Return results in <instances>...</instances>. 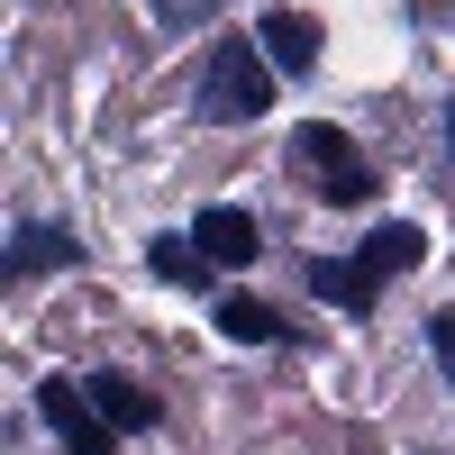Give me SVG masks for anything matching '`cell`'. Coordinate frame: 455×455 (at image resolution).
<instances>
[{"label":"cell","mask_w":455,"mask_h":455,"mask_svg":"<svg viewBox=\"0 0 455 455\" xmlns=\"http://www.w3.org/2000/svg\"><path fill=\"white\" fill-rule=\"evenodd\" d=\"M219 328L237 337V347H274V337H283V310H264V300H219Z\"/></svg>","instance_id":"9c48e42d"},{"label":"cell","mask_w":455,"mask_h":455,"mask_svg":"<svg viewBox=\"0 0 455 455\" xmlns=\"http://www.w3.org/2000/svg\"><path fill=\"white\" fill-rule=\"evenodd\" d=\"M255 36H264V55H274L283 73H310V64H319V28L300 19V10H274V19H264Z\"/></svg>","instance_id":"8992f818"},{"label":"cell","mask_w":455,"mask_h":455,"mask_svg":"<svg viewBox=\"0 0 455 455\" xmlns=\"http://www.w3.org/2000/svg\"><path fill=\"white\" fill-rule=\"evenodd\" d=\"M291 146H300V173H310L328 201H347V210L373 201V164L355 156V137H337V128H300Z\"/></svg>","instance_id":"3957f363"},{"label":"cell","mask_w":455,"mask_h":455,"mask_svg":"<svg viewBox=\"0 0 455 455\" xmlns=\"http://www.w3.org/2000/svg\"><path fill=\"white\" fill-rule=\"evenodd\" d=\"M146 264H156L164 283H182V291H201V283H210V255H201V246H182V237H156V246H146Z\"/></svg>","instance_id":"30bf717a"},{"label":"cell","mask_w":455,"mask_h":455,"mask_svg":"<svg viewBox=\"0 0 455 455\" xmlns=\"http://www.w3.org/2000/svg\"><path fill=\"white\" fill-rule=\"evenodd\" d=\"M156 10H164V19L182 28V19H210V10H219V0H156Z\"/></svg>","instance_id":"7c38bea8"},{"label":"cell","mask_w":455,"mask_h":455,"mask_svg":"<svg viewBox=\"0 0 455 455\" xmlns=\"http://www.w3.org/2000/svg\"><path fill=\"white\" fill-rule=\"evenodd\" d=\"M410 264H419V228H373V237H364V255L355 264H319V274H310V291L319 300H337V310H373V291H383L392 274H410Z\"/></svg>","instance_id":"7a4b0ae2"},{"label":"cell","mask_w":455,"mask_h":455,"mask_svg":"<svg viewBox=\"0 0 455 455\" xmlns=\"http://www.w3.org/2000/svg\"><path fill=\"white\" fill-rule=\"evenodd\" d=\"M192 246L219 264V274H228V264H255V219L246 210H201L192 219Z\"/></svg>","instance_id":"5b68a950"},{"label":"cell","mask_w":455,"mask_h":455,"mask_svg":"<svg viewBox=\"0 0 455 455\" xmlns=\"http://www.w3.org/2000/svg\"><path fill=\"white\" fill-rule=\"evenodd\" d=\"M446 137H455V109H446Z\"/></svg>","instance_id":"4fadbf2b"},{"label":"cell","mask_w":455,"mask_h":455,"mask_svg":"<svg viewBox=\"0 0 455 455\" xmlns=\"http://www.w3.org/2000/svg\"><path fill=\"white\" fill-rule=\"evenodd\" d=\"M264 64H274L264 36H219L192 109H201V119H264V100H274V73H264Z\"/></svg>","instance_id":"6da1fadb"},{"label":"cell","mask_w":455,"mask_h":455,"mask_svg":"<svg viewBox=\"0 0 455 455\" xmlns=\"http://www.w3.org/2000/svg\"><path fill=\"white\" fill-rule=\"evenodd\" d=\"M46 264H73V237L64 228H19L10 237V274H46Z\"/></svg>","instance_id":"ba28073f"},{"label":"cell","mask_w":455,"mask_h":455,"mask_svg":"<svg viewBox=\"0 0 455 455\" xmlns=\"http://www.w3.org/2000/svg\"><path fill=\"white\" fill-rule=\"evenodd\" d=\"M36 410L64 428V446H73V455H119V437H109L100 401H92L83 383H36Z\"/></svg>","instance_id":"277c9868"},{"label":"cell","mask_w":455,"mask_h":455,"mask_svg":"<svg viewBox=\"0 0 455 455\" xmlns=\"http://www.w3.org/2000/svg\"><path fill=\"white\" fill-rule=\"evenodd\" d=\"M428 347H437V364L455 373V310H437V319H428Z\"/></svg>","instance_id":"8fae6325"},{"label":"cell","mask_w":455,"mask_h":455,"mask_svg":"<svg viewBox=\"0 0 455 455\" xmlns=\"http://www.w3.org/2000/svg\"><path fill=\"white\" fill-rule=\"evenodd\" d=\"M83 392L100 401V419H109V428H156V392H137V383H119V373H92Z\"/></svg>","instance_id":"52a82bcc"}]
</instances>
